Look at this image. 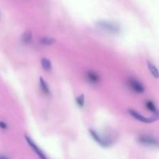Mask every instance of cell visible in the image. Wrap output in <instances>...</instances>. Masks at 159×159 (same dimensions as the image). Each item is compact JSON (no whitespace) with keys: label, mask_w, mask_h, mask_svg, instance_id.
<instances>
[{"label":"cell","mask_w":159,"mask_h":159,"mask_svg":"<svg viewBox=\"0 0 159 159\" xmlns=\"http://www.w3.org/2000/svg\"><path fill=\"white\" fill-rule=\"evenodd\" d=\"M96 26L98 29L111 34H118L120 31V27L115 22L108 20H99L96 23Z\"/></svg>","instance_id":"6da1fadb"},{"label":"cell","mask_w":159,"mask_h":159,"mask_svg":"<svg viewBox=\"0 0 159 159\" xmlns=\"http://www.w3.org/2000/svg\"><path fill=\"white\" fill-rule=\"evenodd\" d=\"M129 114L130 115V116H132L135 119H137L138 121L143 123H153V122H155L156 120H157V119H159V110H157V111L154 113V116H151V117L149 118L145 117V116L140 114L138 111H137L134 109H129Z\"/></svg>","instance_id":"7a4b0ae2"},{"label":"cell","mask_w":159,"mask_h":159,"mask_svg":"<svg viewBox=\"0 0 159 159\" xmlns=\"http://www.w3.org/2000/svg\"><path fill=\"white\" fill-rule=\"evenodd\" d=\"M90 135L91 136L93 139L97 142L98 144H100L102 147L104 148H108V147L111 146L112 143V140L108 137H103L98 134L96 130L94 129H89Z\"/></svg>","instance_id":"3957f363"},{"label":"cell","mask_w":159,"mask_h":159,"mask_svg":"<svg viewBox=\"0 0 159 159\" xmlns=\"http://www.w3.org/2000/svg\"><path fill=\"white\" fill-rule=\"evenodd\" d=\"M128 86L131 91L137 94H142L144 92V87L143 84L135 78H129L128 80Z\"/></svg>","instance_id":"277c9868"},{"label":"cell","mask_w":159,"mask_h":159,"mask_svg":"<svg viewBox=\"0 0 159 159\" xmlns=\"http://www.w3.org/2000/svg\"><path fill=\"white\" fill-rule=\"evenodd\" d=\"M25 139H26V141L27 142V143H28L29 146H30V148H32V150H33V151L36 153V154L40 157V159H48V157H46V155L44 154L43 151H42V150L38 148V145L35 143V142L34 141V140H32L30 137H28L27 135H25Z\"/></svg>","instance_id":"5b68a950"},{"label":"cell","mask_w":159,"mask_h":159,"mask_svg":"<svg viewBox=\"0 0 159 159\" xmlns=\"http://www.w3.org/2000/svg\"><path fill=\"white\" fill-rule=\"evenodd\" d=\"M138 141L146 146L157 147L159 145L158 141L154 137L148 135H141L138 137Z\"/></svg>","instance_id":"8992f818"},{"label":"cell","mask_w":159,"mask_h":159,"mask_svg":"<svg viewBox=\"0 0 159 159\" xmlns=\"http://www.w3.org/2000/svg\"><path fill=\"white\" fill-rule=\"evenodd\" d=\"M86 77L88 81L92 84H97L100 81V76L98 73L93 70H88L86 73Z\"/></svg>","instance_id":"52a82bcc"},{"label":"cell","mask_w":159,"mask_h":159,"mask_svg":"<svg viewBox=\"0 0 159 159\" xmlns=\"http://www.w3.org/2000/svg\"><path fill=\"white\" fill-rule=\"evenodd\" d=\"M39 83H40V88H41V91L45 95H50L51 94V91H50L49 86H48V83L45 80L43 77H40L39 80Z\"/></svg>","instance_id":"ba28073f"},{"label":"cell","mask_w":159,"mask_h":159,"mask_svg":"<svg viewBox=\"0 0 159 159\" xmlns=\"http://www.w3.org/2000/svg\"><path fill=\"white\" fill-rule=\"evenodd\" d=\"M33 39V34L30 30H26L24 34H23L22 37H21V40H22L23 43L26 44H30L32 42Z\"/></svg>","instance_id":"9c48e42d"},{"label":"cell","mask_w":159,"mask_h":159,"mask_svg":"<svg viewBox=\"0 0 159 159\" xmlns=\"http://www.w3.org/2000/svg\"><path fill=\"white\" fill-rule=\"evenodd\" d=\"M147 64H148V70H149V71L151 72V75H152L154 78H158L159 77V71H158V70H157V67H156V66L154 65L153 62H151V61H148Z\"/></svg>","instance_id":"30bf717a"},{"label":"cell","mask_w":159,"mask_h":159,"mask_svg":"<svg viewBox=\"0 0 159 159\" xmlns=\"http://www.w3.org/2000/svg\"><path fill=\"white\" fill-rule=\"evenodd\" d=\"M41 64H42V68L47 72H49L52 70V68L51 61L48 58H42V59H41Z\"/></svg>","instance_id":"8fae6325"},{"label":"cell","mask_w":159,"mask_h":159,"mask_svg":"<svg viewBox=\"0 0 159 159\" xmlns=\"http://www.w3.org/2000/svg\"><path fill=\"white\" fill-rule=\"evenodd\" d=\"M56 42V39L52 37L45 36L41 38V43L45 45H51Z\"/></svg>","instance_id":"7c38bea8"},{"label":"cell","mask_w":159,"mask_h":159,"mask_svg":"<svg viewBox=\"0 0 159 159\" xmlns=\"http://www.w3.org/2000/svg\"><path fill=\"white\" fill-rule=\"evenodd\" d=\"M76 102L80 108H83L85 104V97L84 94H80L76 98Z\"/></svg>","instance_id":"4fadbf2b"},{"label":"cell","mask_w":159,"mask_h":159,"mask_svg":"<svg viewBox=\"0 0 159 159\" xmlns=\"http://www.w3.org/2000/svg\"><path fill=\"white\" fill-rule=\"evenodd\" d=\"M145 105H146V108H148L150 111H152V112L155 113L156 111H157V108H156L155 105H154V102H151V101H147L146 103H145Z\"/></svg>","instance_id":"5bb4252c"},{"label":"cell","mask_w":159,"mask_h":159,"mask_svg":"<svg viewBox=\"0 0 159 159\" xmlns=\"http://www.w3.org/2000/svg\"><path fill=\"white\" fill-rule=\"evenodd\" d=\"M0 128L2 129H7V124L3 121H0Z\"/></svg>","instance_id":"9a60e30c"},{"label":"cell","mask_w":159,"mask_h":159,"mask_svg":"<svg viewBox=\"0 0 159 159\" xmlns=\"http://www.w3.org/2000/svg\"><path fill=\"white\" fill-rule=\"evenodd\" d=\"M0 159H8V158H7V157H4V156H0Z\"/></svg>","instance_id":"2e32d148"}]
</instances>
